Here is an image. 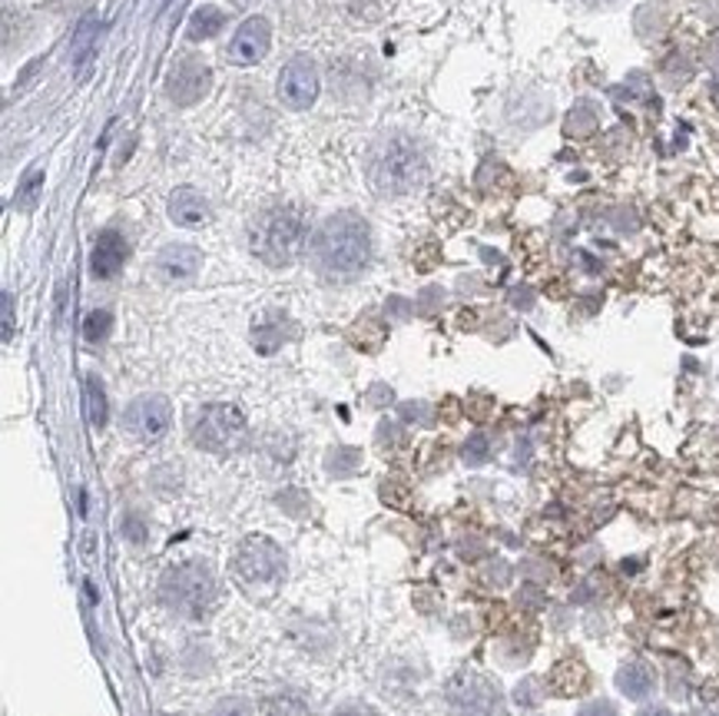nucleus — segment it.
<instances>
[{"instance_id":"30","label":"nucleus","mask_w":719,"mask_h":716,"mask_svg":"<svg viewBox=\"0 0 719 716\" xmlns=\"http://www.w3.org/2000/svg\"><path fill=\"white\" fill-rule=\"evenodd\" d=\"M706 56H709V64H712V67L719 71V37H716V40L709 43V53H706Z\"/></svg>"},{"instance_id":"8","label":"nucleus","mask_w":719,"mask_h":716,"mask_svg":"<svg viewBox=\"0 0 719 716\" xmlns=\"http://www.w3.org/2000/svg\"><path fill=\"white\" fill-rule=\"evenodd\" d=\"M319 97V67L309 56H292L279 74V100L288 110H309Z\"/></svg>"},{"instance_id":"15","label":"nucleus","mask_w":719,"mask_h":716,"mask_svg":"<svg viewBox=\"0 0 719 716\" xmlns=\"http://www.w3.org/2000/svg\"><path fill=\"white\" fill-rule=\"evenodd\" d=\"M97 37H100V17H97V11H90V14L77 24L74 40H70V60H74L77 77H87V67L93 64V56H97Z\"/></svg>"},{"instance_id":"1","label":"nucleus","mask_w":719,"mask_h":716,"mask_svg":"<svg viewBox=\"0 0 719 716\" xmlns=\"http://www.w3.org/2000/svg\"><path fill=\"white\" fill-rule=\"evenodd\" d=\"M312 259L325 279L348 282L362 272L372 259V232L369 222L355 213H335L322 222L312 239Z\"/></svg>"},{"instance_id":"31","label":"nucleus","mask_w":719,"mask_h":716,"mask_svg":"<svg viewBox=\"0 0 719 716\" xmlns=\"http://www.w3.org/2000/svg\"><path fill=\"white\" fill-rule=\"evenodd\" d=\"M640 716H673L667 706H646V709H640Z\"/></svg>"},{"instance_id":"18","label":"nucleus","mask_w":719,"mask_h":716,"mask_svg":"<svg viewBox=\"0 0 719 716\" xmlns=\"http://www.w3.org/2000/svg\"><path fill=\"white\" fill-rule=\"evenodd\" d=\"M84 398H87V418L93 429H103L106 418H110V405H106V392H103V382L97 375H87L84 382Z\"/></svg>"},{"instance_id":"26","label":"nucleus","mask_w":719,"mask_h":716,"mask_svg":"<svg viewBox=\"0 0 719 716\" xmlns=\"http://www.w3.org/2000/svg\"><path fill=\"white\" fill-rule=\"evenodd\" d=\"M577 716H617V706L611 700H590L577 709Z\"/></svg>"},{"instance_id":"19","label":"nucleus","mask_w":719,"mask_h":716,"mask_svg":"<svg viewBox=\"0 0 719 716\" xmlns=\"http://www.w3.org/2000/svg\"><path fill=\"white\" fill-rule=\"evenodd\" d=\"M43 166H34V169H27V176L21 179V187H17V193H14V206L21 209V213H30L34 206H37V200H40V193H43Z\"/></svg>"},{"instance_id":"29","label":"nucleus","mask_w":719,"mask_h":716,"mask_svg":"<svg viewBox=\"0 0 719 716\" xmlns=\"http://www.w3.org/2000/svg\"><path fill=\"white\" fill-rule=\"evenodd\" d=\"M335 716H378V713L369 709V706H345V709H338Z\"/></svg>"},{"instance_id":"9","label":"nucleus","mask_w":719,"mask_h":716,"mask_svg":"<svg viewBox=\"0 0 719 716\" xmlns=\"http://www.w3.org/2000/svg\"><path fill=\"white\" fill-rule=\"evenodd\" d=\"M282 548H275L269 537H246L243 545L235 551V567L246 580L253 584H266V580H275L282 574Z\"/></svg>"},{"instance_id":"25","label":"nucleus","mask_w":719,"mask_h":716,"mask_svg":"<svg viewBox=\"0 0 719 716\" xmlns=\"http://www.w3.org/2000/svg\"><path fill=\"white\" fill-rule=\"evenodd\" d=\"M464 461H467V464H485V461H488V438H485V435H474V438L464 445Z\"/></svg>"},{"instance_id":"3","label":"nucleus","mask_w":719,"mask_h":716,"mask_svg":"<svg viewBox=\"0 0 719 716\" xmlns=\"http://www.w3.org/2000/svg\"><path fill=\"white\" fill-rule=\"evenodd\" d=\"M369 179L382 196H408L428 179V159L411 137L391 133L372 150Z\"/></svg>"},{"instance_id":"16","label":"nucleus","mask_w":719,"mask_h":716,"mask_svg":"<svg viewBox=\"0 0 719 716\" xmlns=\"http://www.w3.org/2000/svg\"><path fill=\"white\" fill-rule=\"evenodd\" d=\"M617 690L627 696V700H646L653 690H656V674L650 664L643 661H630L617 670Z\"/></svg>"},{"instance_id":"22","label":"nucleus","mask_w":719,"mask_h":716,"mask_svg":"<svg viewBox=\"0 0 719 716\" xmlns=\"http://www.w3.org/2000/svg\"><path fill=\"white\" fill-rule=\"evenodd\" d=\"M272 322H275V319H272ZM272 322H259V325L253 329V342H256V348L266 351V355L275 351V348L285 342V332H282L285 322H282V325H272Z\"/></svg>"},{"instance_id":"7","label":"nucleus","mask_w":719,"mask_h":716,"mask_svg":"<svg viewBox=\"0 0 719 716\" xmlns=\"http://www.w3.org/2000/svg\"><path fill=\"white\" fill-rule=\"evenodd\" d=\"M448 696L461 716H498L501 709V696L495 683L485 680L482 674H458L448 683Z\"/></svg>"},{"instance_id":"4","label":"nucleus","mask_w":719,"mask_h":716,"mask_svg":"<svg viewBox=\"0 0 719 716\" xmlns=\"http://www.w3.org/2000/svg\"><path fill=\"white\" fill-rule=\"evenodd\" d=\"M159 601L176 611L179 617L200 621L216 604V577L203 561H183L172 564L159 577Z\"/></svg>"},{"instance_id":"14","label":"nucleus","mask_w":719,"mask_h":716,"mask_svg":"<svg viewBox=\"0 0 719 716\" xmlns=\"http://www.w3.org/2000/svg\"><path fill=\"white\" fill-rule=\"evenodd\" d=\"M203 266V253L196 246H166L156 256V269L166 282H190Z\"/></svg>"},{"instance_id":"6","label":"nucleus","mask_w":719,"mask_h":716,"mask_svg":"<svg viewBox=\"0 0 719 716\" xmlns=\"http://www.w3.org/2000/svg\"><path fill=\"white\" fill-rule=\"evenodd\" d=\"M172 422V405L163 395H140L137 401H130V408L124 411V429L137 438V442H159L169 432Z\"/></svg>"},{"instance_id":"5","label":"nucleus","mask_w":719,"mask_h":716,"mask_svg":"<svg viewBox=\"0 0 719 716\" xmlns=\"http://www.w3.org/2000/svg\"><path fill=\"white\" fill-rule=\"evenodd\" d=\"M246 414L235 405H206L193 425V442L213 455H229L246 442Z\"/></svg>"},{"instance_id":"28","label":"nucleus","mask_w":719,"mask_h":716,"mask_svg":"<svg viewBox=\"0 0 719 716\" xmlns=\"http://www.w3.org/2000/svg\"><path fill=\"white\" fill-rule=\"evenodd\" d=\"M14 338V295L4 292V342Z\"/></svg>"},{"instance_id":"13","label":"nucleus","mask_w":719,"mask_h":716,"mask_svg":"<svg viewBox=\"0 0 719 716\" xmlns=\"http://www.w3.org/2000/svg\"><path fill=\"white\" fill-rule=\"evenodd\" d=\"M166 213H169V219H172L176 226H183V229H200V226H206L209 216H213L206 196H203L200 190H193V187H179V190H172V193H169V206H166Z\"/></svg>"},{"instance_id":"27","label":"nucleus","mask_w":719,"mask_h":716,"mask_svg":"<svg viewBox=\"0 0 719 716\" xmlns=\"http://www.w3.org/2000/svg\"><path fill=\"white\" fill-rule=\"evenodd\" d=\"M216 716H253V709L246 700H222L216 706Z\"/></svg>"},{"instance_id":"2","label":"nucleus","mask_w":719,"mask_h":716,"mask_svg":"<svg viewBox=\"0 0 719 716\" xmlns=\"http://www.w3.org/2000/svg\"><path fill=\"white\" fill-rule=\"evenodd\" d=\"M309 243V216L303 206H272L249 229V250L272 269L292 266Z\"/></svg>"},{"instance_id":"24","label":"nucleus","mask_w":719,"mask_h":716,"mask_svg":"<svg viewBox=\"0 0 719 716\" xmlns=\"http://www.w3.org/2000/svg\"><path fill=\"white\" fill-rule=\"evenodd\" d=\"M269 716H306V703L298 700V696H292V693L275 696V700L269 703Z\"/></svg>"},{"instance_id":"23","label":"nucleus","mask_w":719,"mask_h":716,"mask_svg":"<svg viewBox=\"0 0 719 716\" xmlns=\"http://www.w3.org/2000/svg\"><path fill=\"white\" fill-rule=\"evenodd\" d=\"M110 329H113V316H110L106 309H97V312H90L87 322H84V338L97 345V342H103V338L110 335Z\"/></svg>"},{"instance_id":"20","label":"nucleus","mask_w":719,"mask_h":716,"mask_svg":"<svg viewBox=\"0 0 719 716\" xmlns=\"http://www.w3.org/2000/svg\"><path fill=\"white\" fill-rule=\"evenodd\" d=\"M358 464H362V451L358 448H332L329 458H325V468L335 477H348Z\"/></svg>"},{"instance_id":"11","label":"nucleus","mask_w":719,"mask_h":716,"mask_svg":"<svg viewBox=\"0 0 719 716\" xmlns=\"http://www.w3.org/2000/svg\"><path fill=\"white\" fill-rule=\"evenodd\" d=\"M272 43V27L266 17H249L243 21V27L235 30L232 43H229V64L235 67H253L269 53Z\"/></svg>"},{"instance_id":"17","label":"nucleus","mask_w":719,"mask_h":716,"mask_svg":"<svg viewBox=\"0 0 719 716\" xmlns=\"http://www.w3.org/2000/svg\"><path fill=\"white\" fill-rule=\"evenodd\" d=\"M222 24H226V14H222L219 8L206 4V8H200V11L190 17L187 37H190V40H209V37H216V34L222 30Z\"/></svg>"},{"instance_id":"21","label":"nucleus","mask_w":719,"mask_h":716,"mask_svg":"<svg viewBox=\"0 0 719 716\" xmlns=\"http://www.w3.org/2000/svg\"><path fill=\"white\" fill-rule=\"evenodd\" d=\"M593 127H596V110L590 103H580V106L570 110V116H567V133L570 137H587Z\"/></svg>"},{"instance_id":"10","label":"nucleus","mask_w":719,"mask_h":716,"mask_svg":"<svg viewBox=\"0 0 719 716\" xmlns=\"http://www.w3.org/2000/svg\"><path fill=\"white\" fill-rule=\"evenodd\" d=\"M209 87H213L209 67L203 64V60H196V56H187V60H179V64L172 67L166 90H169L176 106H193V103H200L209 93Z\"/></svg>"},{"instance_id":"12","label":"nucleus","mask_w":719,"mask_h":716,"mask_svg":"<svg viewBox=\"0 0 719 716\" xmlns=\"http://www.w3.org/2000/svg\"><path fill=\"white\" fill-rule=\"evenodd\" d=\"M127 256H130L127 239L119 235V232H113V229H106V232H100V235L93 239L90 269H93L97 279H113L119 269H124Z\"/></svg>"}]
</instances>
